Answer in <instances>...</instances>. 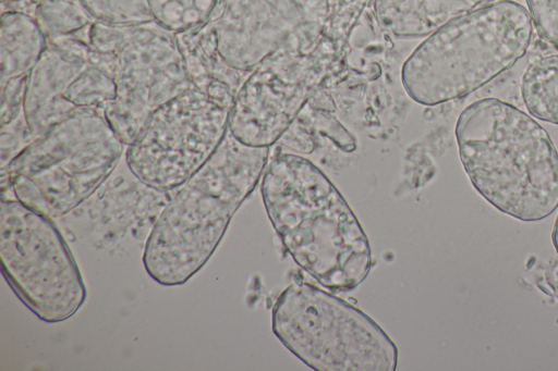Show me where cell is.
<instances>
[{"label":"cell","instance_id":"1","mask_svg":"<svg viewBox=\"0 0 558 371\" xmlns=\"http://www.w3.org/2000/svg\"><path fill=\"white\" fill-rule=\"evenodd\" d=\"M267 215L295 263L331 292L351 290L368 275V239L340 191L308 159L280 153L264 171Z\"/></svg>","mask_w":558,"mask_h":371},{"label":"cell","instance_id":"2","mask_svg":"<svg viewBox=\"0 0 558 371\" xmlns=\"http://www.w3.org/2000/svg\"><path fill=\"white\" fill-rule=\"evenodd\" d=\"M269 148L245 145L228 132L214 154L174 189L144 247L143 265L155 282L182 285L206 264L263 177Z\"/></svg>","mask_w":558,"mask_h":371},{"label":"cell","instance_id":"3","mask_svg":"<svg viewBox=\"0 0 558 371\" xmlns=\"http://www.w3.org/2000/svg\"><path fill=\"white\" fill-rule=\"evenodd\" d=\"M463 169L476 191L520 221H539L558 207V151L547 131L511 103L469 104L454 128Z\"/></svg>","mask_w":558,"mask_h":371},{"label":"cell","instance_id":"4","mask_svg":"<svg viewBox=\"0 0 558 371\" xmlns=\"http://www.w3.org/2000/svg\"><path fill=\"white\" fill-rule=\"evenodd\" d=\"M534 25L512 0L490 2L448 22L404 61L401 82L424 106L463 98L512 67L530 48Z\"/></svg>","mask_w":558,"mask_h":371},{"label":"cell","instance_id":"5","mask_svg":"<svg viewBox=\"0 0 558 371\" xmlns=\"http://www.w3.org/2000/svg\"><path fill=\"white\" fill-rule=\"evenodd\" d=\"M124 147L104 113L78 112L36 136L1 168L2 186L27 207L61 217L108 180Z\"/></svg>","mask_w":558,"mask_h":371},{"label":"cell","instance_id":"6","mask_svg":"<svg viewBox=\"0 0 558 371\" xmlns=\"http://www.w3.org/2000/svg\"><path fill=\"white\" fill-rule=\"evenodd\" d=\"M271 326L279 342L316 371H395L398 363L397 346L371 317L303 281L280 293Z\"/></svg>","mask_w":558,"mask_h":371},{"label":"cell","instance_id":"7","mask_svg":"<svg viewBox=\"0 0 558 371\" xmlns=\"http://www.w3.org/2000/svg\"><path fill=\"white\" fill-rule=\"evenodd\" d=\"M319 24L296 28L263 59L238 89L229 132L241 143L270 147L343 59Z\"/></svg>","mask_w":558,"mask_h":371},{"label":"cell","instance_id":"8","mask_svg":"<svg viewBox=\"0 0 558 371\" xmlns=\"http://www.w3.org/2000/svg\"><path fill=\"white\" fill-rule=\"evenodd\" d=\"M88 42L111 53L116 95L104 115L125 146L159 106L193 86L177 35L155 21L132 25L94 21Z\"/></svg>","mask_w":558,"mask_h":371},{"label":"cell","instance_id":"9","mask_svg":"<svg viewBox=\"0 0 558 371\" xmlns=\"http://www.w3.org/2000/svg\"><path fill=\"white\" fill-rule=\"evenodd\" d=\"M0 259L15 295L46 323L68 320L87 298L80 268L51 218L14 197L1 200Z\"/></svg>","mask_w":558,"mask_h":371},{"label":"cell","instance_id":"10","mask_svg":"<svg viewBox=\"0 0 558 371\" xmlns=\"http://www.w3.org/2000/svg\"><path fill=\"white\" fill-rule=\"evenodd\" d=\"M234 98L191 86L159 106L126 146L125 164L145 185L172 191L218 149Z\"/></svg>","mask_w":558,"mask_h":371},{"label":"cell","instance_id":"11","mask_svg":"<svg viewBox=\"0 0 558 371\" xmlns=\"http://www.w3.org/2000/svg\"><path fill=\"white\" fill-rule=\"evenodd\" d=\"M87 35L85 30L49 39L29 73L23 110L34 138L75 113H104L114 98L111 55L94 49Z\"/></svg>","mask_w":558,"mask_h":371},{"label":"cell","instance_id":"12","mask_svg":"<svg viewBox=\"0 0 558 371\" xmlns=\"http://www.w3.org/2000/svg\"><path fill=\"white\" fill-rule=\"evenodd\" d=\"M327 0H223L219 16L208 20L223 60L251 72L296 28L325 25Z\"/></svg>","mask_w":558,"mask_h":371},{"label":"cell","instance_id":"13","mask_svg":"<svg viewBox=\"0 0 558 371\" xmlns=\"http://www.w3.org/2000/svg\"><path fill=\"white\" fill-rule=\"evenodd\" d=\"M193 86L217 96H235L250 72L229 65L218 51L208 22L175 34Z\"/></svg>","mask_w":558,"mask_h":371},{"label":"cell","instance_id":"14","mask_svg":"<svg viewBox=\"0 0 558 371\" xmlns=\"http://www.w3.org/2000/svg\"><path fill=\"white\" fill-rule=\"evenodd\" d=\"M383 26L396 37H424L481 5L474 0H376Z\"/></svg>","mask_w":558,"mask_h":371},{"label":"cell","instance_id":"15","mask_svg":"<svg viewBox=\"0 0 558 371\" xmlns=\"http://www.w3.org/2000/svg\"><path fill=\"white\" fill-rule=\"evenodd\" d=\"M47 46L48 37L33 14L3 12L0 83L29 75Z\"/></svg>","mask_w":558,"mask_h":371},{"label":"cell","instance_id":"16","mask_svg":"<svg viewBox=\"0 0 558 371\" xmlns=\"http://www.w3.org/2000/svg\"><path fill=\"white\" fill-rule=\"evenodd\" d=\"M520 89L532 116L558 125V54L531 62L522 75Z\"/></svg>","mask_w":558,"mask_h":371},{"label":"cell","instance_id":"17","mask_svg":"<svg viewBox=\"0 0 558 371\" xmlns=\"http://www.w3.org/2000/svg\"><path fill=\"white\" fill-rule=\"evenodd\" d=\"M219 0H148L153 20L174 34L205 24Z\"/></svg>","mask_w":558,"mask_h":371},{"label":"cell","instance_id":"18","mask_svg":"<svg viewBox=\"0 0 558 371\" xmlns=\"http://www.w3.org/2000/svg\"><path fill=\"white\" fill-rule=\"evenodd\" d=\"M94 21L132 25L154 21L148 0H80Z\"/></svg>","mask_w":558,"mask_h":371},{"label":"cell","instance_id":"19","mask_svg":"<svg viewBox=\"0 0 558 371\" xmlns=\"http://www.w3.org/2000/svg\"><path fill=\"white\" fill-rule=\"evenodd\" d=\"M534 28L549 46L558 49V0H525Z\"/></svg>","mask_w":558,"mask_h":371},{"label":"cell","instance_id":"20","mask_svg":"<svg viewBox=\"0 0 558 371\" xmlns=\"http://www.w3.org/2000/svg\"><path fill=\"white\" fill-rule=\"evenodd\" d=\"M27 76L0 83L1 87V126H4L24 112V98Z\"/></svg>","mask_w":558,"mask_h":371},{"label":"cell","instance_id":"21","mask_svg":"<svg viewBox=\"0 0 558 371\" xmlns=\"http://www.w3.org/2000/svg\"><path fill=\"white\" fill-rule=\"evenodd\" d=\"M551 242H553V246H554L556 252L558 253V215H557V219L555 221L554 228L551 232Z\"/></svg>","mask_w":558,"mask_h":371}]
</instances>
